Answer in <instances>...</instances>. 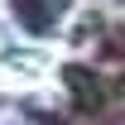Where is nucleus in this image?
I'll use <instances>...</instances> for the list:
<instances>
[{"label":"nucleus","instance_id":"1","mask_svg":"<svg viewBox=\"0 0 125 125\" xmlns=\"http://www.w3.org/2000/svg\"><path fill=\"white\" fill-rule=\"evenodd\" d=\"M15 19L24 24V29L43 34L48 24H53V5H43V0H15Z\"/></svg>","mask_w":125,"mask_h":125}]
</instances>
